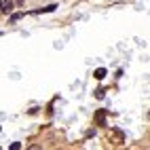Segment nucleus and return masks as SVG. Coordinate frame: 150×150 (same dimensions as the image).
<instances>
[{"label": "nucleus", "instance_id": "obj_1", "mask_svg": "<svg viewBox=\"0 0 150 150\" xmlns=\"http://www.w3.org/2000/svg\"><path fill=\"white\" fill-rule=\"evenodd\" d=\"M95 121L99 125H104L106 123V110H97V114H95Z\"/></svg>", "mask_w": 150, "mask_h": 150}, {"label": "nucleus", "instance_id": "obj_2", "mask_svg": "<svg viewBox=\"0 0 150 150\" xmlns=\"http://www.w3.org/2000/svg\"><path fill=\"white\" fill-rule=\"evenodd\" d=\"M0 8H2L4 13H11V11H13V2H2V4H0Z\"/></svg>", "mask_w": 150, "mask_h": 150}, {"label": "nucleus", "instance_id": "obj_3", "mask_svg": "<svg viewBox=\"0 0 150 150\" xmlns=\"http://www.w3.org/2000/svg\"><path fill=\"white\" fill-rule=\"evenodd\" d=\"M104 76H106V70H104V68H97V70H95V78H97V81H102Z\"/></svg>", "mask_w": 150, "mask_h": 150}, {"label": "nucleus", "instance_id": "obj_4", "mask_svg": "<svg viewBox=\"0 0 150 150\" xmlns=\"http://www.w3.org/2000/svg\"><path fill=\"white\" fill-rule=\"evenodd\" d=\"M95 95H97L99 99H102V97H104V89H97V91H95Z\"/></svg>", "mask_w": 150, "mask_h": 150}, {"label": "nucleus", "instance_id": "obj_5", "mask_svg": "<svg viewBox=\"0 0 150 150\" xmlns=\"http://www.w3.org/2000/svg\"><path fill=\"white\" fill-rule=\"evenodd\" d=\"M0 4H2V2H0Z\"/></svg>", "mask_w": 150, "mask_h": 150}]
</instances>
